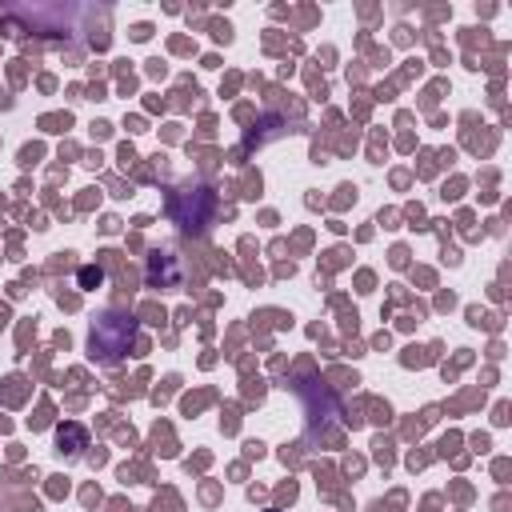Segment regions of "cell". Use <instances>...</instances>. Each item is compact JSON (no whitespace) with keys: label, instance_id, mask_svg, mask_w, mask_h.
Listing matches in <instances>:
<instances>
[{"label":"cell","instance_id":"cell-1","mask_svg":"<svg viewBox=\"0 0 512 512\" xmlns=\"http://www.w3.org/2000/svg\"><path fill=\"white\" fill-rule=\"evenodd\" d=\"M80 280H84V284H100V272H92V268H84V272H80Z\"/></svg>","mask_w":512,"mask_h":512}]
</instances>
